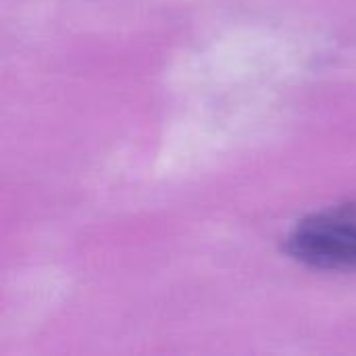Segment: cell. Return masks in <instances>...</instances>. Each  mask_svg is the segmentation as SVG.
Returning <instances> with one entry per match:
<instances>
[{"label": "cell", "mask_w": 356, "mask_h": 356, "mask_svg": "<svg viewBox=\"0 0 356 356\" xmlns=\"http://www.w3.org/2000/svg\"><path fill=\"white\" fill-rule=\"evenodd\" d=\"M286 252L313 269L356 271V202L298 221L286 240Z\"/></svg>", "instance_id": "cell-1"}]
</instances>
